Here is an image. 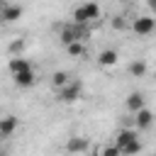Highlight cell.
Masks as SVG:
<instances>
[{"label": "cell", "instance_id": "5", "mask_svg": "<svg viewBox=\"0 0 156 156\" xmlns=\"http://www.w3.org/2000/svg\"><path fill=\"white\" fill-rule=\"evenodd\" d=\"M136 132H139L136 127H124V129H119V132L115 134V144L119 146V151H122L127 144H132L134 139H139V136H136Z\"/></svg>", "mask_w": 156, "mask_h": 156}, {"label": "cell", "instance_id": "11", "mask_svg": "<svg viewBox=\"0 0 156 156\" xmlns=\"http://www.w3.org/2000/svg\"><path fill=\"white\" fill-rule=\"evenodd\" d=\"M124 105H127V110L134 115V112H139V110L144 107V95H141V93H129L127 100H124Z\"/></svg>", "mask_w": 156, "mask_h": 156}, {"label": "cell", "instance_id": "1", "mask_svg": "<svg viewBox=\"0 0 156 156\" xmlns=\"http://www.w3.org/2000/svg\"><path fill=\"white\" fill-rule=\"evenodd\" d=\"M95 20H100V5L98 2H83L73 10V22H78V24H88Z\"/></svg>", "mask_w": 156, "mask_h": 156}, {"label": "cell", "instance_id": "12", "mask_svg": "<svg viewBox=\"0 0 156 156\" xmlns=\"http://www.w3.org/2000/svg\"><path fill=\"white\" fill-rule=\"evenodd\" d=\"M22 5H5L2 7V20L5 22H17L20 17H22Z\"/></svg>", "mask_w": 156, "mask_h": 156}, {"label": "cell", "instance_id": "7", "mask_svg": "<svg viewBox=\"0 0 156 156\" xmlns=\"http://www.w3.org/2000/svg\"><path fill=\"white\" fill-rule=\"evenodd\" d=\"M151 124H154V115H151V110L141 107L139 112H134V127H136V129H149Z\"/></svg>", "mask_w": 156, "mask_h": 156}, {"label": "cell", "instance_id": "3", "mask_svg": "<svg viewBox=\"0 0 156 156\" xmlns=\"http://www.w3.org/2000/svg\"><path fill=\"white\" fill-rule=\"evenodd\" d=\"M58 39H61V44H63V46H68L71 41H83V39H85V29H83V24L73 22V24H68V27H63V29H61Z\"/></svg>", "mask_w": 156, "mask_h": 156}, {"label": "cell", "instance_id": "2", "mask_svg": "<svg viewBox=\"0 0 156 156\" xmlns=\"http://www.w3.org/2000/svg\"><path fill=\"white\" fill-rule=\"evenodd\" d=\"M83 95V83L80 80H68L66 85L56 88V100L58 102H76Z\"/></svg>", "mask_w": 156, "mask_h": 156}, {"label": "cell", "instance_id": "10", "mask_svg": "<svg viewBox=\"0 0 156 156\" xmlns=\"http://www.w3.org/2000/svg\"><path fill=\"white\" fill-rule=\"evenodd\" d=\"M66 151H71V154H85L88 151V139L85 136H71L68 144H66Z\"/></svg>", "mask_w": 156, "mask_h": 156}, {"label": "cell", "instance_id": "22", "mask_svg": "<svg viewBox=\"0 0 156 156\" xmlns=\"http://www.w3.org/2000/svg\"><path fill=\"white\" fill-rule=\"evenodd\" d=\"M154 78H156V73H154Z\"/></svg>", "mask_w": 156, "mask_h": 156}, {"label": "cell", "instance_id": "20", "mask_svg": "<svg viewBox=\"0 0 156 156\" xmlns=\"http://www.w3.org/2000/svg\"><path fill=\"white\" fill-rule=\"evenodd\" d=\"M22 46H24V44H22V39H20V41H15L10 49H12V51H22Z\"/></svg>", "mask_w": 156, "mask_h": 156}, {"label": "cell", "instance_id": "18", "mask_svg": "<svg viewBox=\"0 0 156 156\" xmlns=\"http://www.w3.org/2000/svg\"><path fill=\"white\" fill-rule=\"evenodd\" d=\"M102 154H105V156H117V154H122V151H119V146H117V144H112V146H105V149H102Z\"/></svg>", "mask_w": 156, "mask_h": 156}, {"label": "cell", "instance_id": "21", "mask_svg": "<svg viewBox=\"0 0 156 156\" xmlns=\"http://www.w3.org/2000/svg\"><path fill=\"white\" fill-rule=\"evenodd\" d=\"M146 5H149V10L156 15V0H146Z\"/></svg>", "mask_w": 156, "mask_h": 156}, {"label": "cell", "instance_id": "4", "mask_svg": "<svg viewBox=\"0 0 156 156\" xmlns=\"http://www.w3.org/2000/svg\"><path fill=\"white\" fill-rule=\"evenodd\" d=\"M132 29H134V34H139V37H149V34L156 29V20H154L151 15H141V17H136V20L132 22Z\"/></svg>", "mask_w": 156, "mask_h": 156}, {"label": "cell", "instance_id": "17", "mask_svg": "<svg viewBox=\"0 0 156 156\" xmlns=\"http://www.w3.org/2000/svg\"><path fill=\"white\" fill-rule=\"evenodd\" d=\"M139 151H141V141H139V139H134L132 144H127V146L122 149V154H139Z\"/></svg>", "mask_w": 156, "mask_h": 156}, {"label": "cell", "instance_id": "8", "mask_svg": "<svg viewBox=\"0 0 156 156\" xmlns=\"http://www.w3.org/2000/svg\"><path fill=\"white\" fill-rule=\"evenodd\" d=\"M117 58H119L117 49H105V51L98 54V63H100L102 68H112V66L117 63Z\"/></svg>", "mask_w": 156, "mask_h": 156}, {"label": "cell", "instance_id": "9", "mask_svg": "<svg viewBox=\"0 0 156 156\" xmlns=\"http://www.w3.org/2000/svg\"><path fill=\"white\" fill-rule=\"evenodd\" d=\"M15 129H17V117L5 115V117L0 119V136H2V139H7V136H12V134H15Z\"/></svg>", "mask_w": 156, "mask_h": 156}, {"label": "cell", "instance_id": "15", "mask_svg": "<svg viewBox=\"0 0 156 156\" xmlns=\"http://www.w3.org/2000/svg\"><path fill=\"white\" fill-rule=\"evenodd\" d=\"M129 73H132L134 78H141V76L146 73V63H144V61H132V63H129Z\"/></svg>", "mask_w": 156, "mask_h": 156}, {"label": "cell", "instance_id": "14", "mask_svg": "<svg viewBox=\"0 0 156 156\" xmlns=\"http://www.w3.org/2000/svg\"><path fill=\"white\" fill-rule=\"evenodd\" d=\"M66 51L71 54V56H85V46H83V41H71L68 46H66Z\"/></svg>", "mask_w": 156, "mask_h": 156}, {"label": "cell", "instance_id": "16", "mask_svg": "<svg viewBox=\"0 0 156 156\" xmlns=\"http://www.w3.org/2000/svg\"><path fill=\"white\" fill-rule=\"evenodd\" d=\"M68 80H71V78H68L66 71H56V73L51 76V85H54V88H61V85H66Z\"/></svg>", "mask_w": 156, "mask_h": 156}, {"label": "cell", "instance_id": "6", "mask_svg": "<svg viewBox=\"0 0 156 156\" xmlns=\"http://www.w3.org/2000/svg\"><path fill=\"white\" fill-rule=\"evenodd\" d=\"M12 78H15V83H17L20 88H32V85L37 83V73H34V68L17 71V73H12Z\"/></svg>", "mask_w": 156, "mask_h": 156}, {"label": "cell", "instance_id": "19", "mask_svg": "<svg viewBox=\"0 0 156 156\" xmlns=\"http://www.w3.org/2000/svg\"><path fill=\"white\" fill-rule=\"evenodd\" d=\"M122 24H124V22H122V17H115V20H112V27H115V29H119Z\"/></svg>", "mask_w": 156, "mask_h": 156}, {"label": "cell", "instance_id": "13", "mask_svg": "<svg viewBox=\"0 0 156 156\" xmlns=\"http://www.w3.org/2000/svg\"><path fill=\"white\" fill-rule=\"evenodd\" d=\"M24 68H32V63H29L27 58H22V56H12V58H10V71H12V73L24 71Z\"/></svg>", "mask_w": 156, "mask_h": 156}]
</instances>
